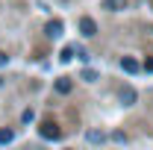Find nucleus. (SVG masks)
Instances as JSON below:
<instances>
[{
  "label": "nucleus",
  "mask_w": 153,
  "mask_h": 150,
  "mask_svg": "<svg viewBox=\"0 0 153 150\" xmlns=\"http://www.w3.org/2000/svg\"><path fill=\"white\" fill-rule=\"evenodd\" d=\"M59 135H62V130H59L53 121H44V124H41V138H53V141H56Z\"/></svg>",
  "instance_id": "f257e3e1"
},
{
  "label": "nucleus",
  "mask_w": 153,
  "mask_h": 150,
  "mask_svg": "<svg viewBox=\"0 0 153 150\" xmlns=\"http://www.w3.org/2000/svg\"><path fill=\"white\" fill-rule=\"evenodd\" d=\"M79 33H82V36L85 38H91V36H97V24L91 18H82L79 21Z\"/></svg>",
  "instance_id": "f03ea898"
},
{
  "label": "nucleus",
  "mask_w": 153,
  "mask_h": 150,
  "mask_svg": "<svg viewBox=\"0 0 153 150\" xmlns=\"http://www.w3.org/2000/svg\"><path fill=\"white\" fill-rule=\"evenodd\" d=\"M121 68H124L127 74H135V71H141V65H138L133 56H124V59H121Z\"/></svg>",
  "instance_id": "7ed1b4c3"
},
{
  "label": "nucleus",
  "mask_w": 153,
  "mask_h": 150,
  "mask_svg": "<svg viewBox=\"0 0 153 150\" xmlns=\"http://www.w3.org/2000/svg\"><path fill=\"white\" fill-rule=\"evenodd\" d=\"M135 97H138V94H135V88H130V85H127V88H121V103H124V106H133Z\"/></svg>",
  "instance_id": "20e7f679"
},
{
  "label": "nucleus",
  "mask_w": 153,
  "mask_h": 150,
  "mask_svg": "<svg viewBox=\"0 0 153 150\" xmlns=\"http://www.w3.org/2000/svg\"><path fill=\"white\" fill-rule=\"evenodd\" d=\"M71 88H74V82H71L68 76H59L56 79V91L59 94H71Z\"/></svg>",
  "instance_id": "39448f33"
},
{
  "label": "nucleus",
  "mask_w": 153,
  "mask_h": 150,
  "mask_svg": "<svg viewBox=\"0 0 153 150\" xmlns=\"http://www.w3.org/2000/svg\"><path fill=\"white\" fill-rule=\"evenodd\" d=\"M103 9H109V12H121V9H127V0H103Z\"/></svg>",
  "instance_id": "423d86ee"
},
{
  "label": "nucleus",
  "mask_w": 153,
  "mask_h": 150,
  "mask_svg": "<svg viewBox=\"0 0 153 150\" xmlns=\"http://www.w3.org/2000/svg\"><path fill=\"white\" fill-rule=\"evenodd\" d=\"M47 36H50V38L62 36V21H50V24H47Z\"/></svg>",
  "instance_id": "0eeeda50"
},
{
  "label": "nucleus",
  "mask_w": 153,
  "mask_h": 150,
  "mask_svg": "<svg viewBox=\"0 0 153 150\" xmlns=\"http://www.w3.org/2000/svg\"><path fill=\"white\" fill-rule=\"evenodd\" d=\"M12 138H15V132H12V130H0V144H9Z\"/></svg>",
  "instance_id": "6e6552de"
},
{
  "label": "nucleus",
  "mask_w": 153,
  "mask_h": 150,
  "mask_svg": "<svg viewBox=\"0 0 153 150\" xmlns=\"http://www.w3.org/2000/svg\"><path fill=\"white\" fill-rule=\"evenodd\" d=\"M82 79H85V82H94V79H97V71L85 68V71H82Z\"/></svg>",
  "instance_id": "1a4fd4ad"
},
{
  "label": "nucleus",
  "mask_w": 153,
  "mask_h": 150,
  "mask_svg": "<svg viewBox=\"0 0 153 150\" xmlns=\"http://www.w3.org/2000/svg\"><path fill=\"white\" fill-rule=\"evenodd\" d=\"M62 62H71V59H74V47H65V50H62Z\"/></svg>",
  "instance_id": "9d476101"
},
{
  "label": "nucleus",
  "mask_w": 153,
  "mask_h": 150,
  "mask_svg": "<svg viewBox=\"0 0 153 150\" xmlns=\"http://www.w3.org/2000/svg\"><path fill=\"white\" fill-rule=\"evenodd\" d=\"M21 121H24V124H30V121H36V112H33V109H27V112L21 115Z\"/></svg>",
  "instance_id": "9b49d317"
},
{
  "label": "nucleus",
  "mask_w": 153,
  "mask_h": 150,
  "mask_svg": "<svg viewBox=\"0 0 153 150\" xmlns=\"http://www.w3.org/2000/svg\"><path fill=\"white\" fill-rule=\"evenodd\" d=\"M88 141H94V144H97V141H103V132H88Z\"/></svg>",
  "instance_id": "f8f14e48"
},
{
  "label": "nucleus",
  "mask_w": 153,
  "mask_h": 150,
  "mask_svg": "<svg viewBox=\"0 0 153 150\" xmlns=\"http://www.w3.org/2000/svg\"><path fill=\"white\" fill-rule=\"evenodd\" d=\"M141 68H144V71H150V74H153V59H147V62H144Z\"/></svg>",
  "instance_id": "ddd939ff"
},
{
  "label": "nucleus",
  "mask_w": 153,
  "mask_h": 150,
  "mask_svg": "<svg viewBox=\"0 0 153 150\" xmlns=\"http://www.w3.org/2000/svg\"><path fill=\"white\" fill-rule=\"evenodd\" d=\"M6 62H9V56H6V53H3V50H0V68H3V65H6Z\"/></svg>",
  "instance_id": "4468645a"
},
{
  "label": "nucleus",
  "mask_w": 153,
  "mask_h": 150,
  "mask_svg": "<svg viewBox=\"0 0 153 150\" xmlns=\"http://www.w3.org/2000/svg\"><path fill=\"white\" fill-rule=\"evenodd\" d=\"M0 85H3V76H0Z\"/></svg>",
  "instance_id": "2eb2a0df"
}]
</instances>
